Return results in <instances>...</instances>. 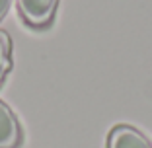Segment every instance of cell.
<instances>
[{
    "mask_svg": "<svg viewBox=\"0 0 152 148\" xmlns=\"http://www.w3.org/2000/svg\"><path fill=\"white\" fill-rule=\"evenodd\" d=\"M10 6H12V0H0V22L6 18V14H8Z\"/></svg>",
    "mask_w": 152,
    "mask_h": 148,
    "instance_id": "5",
    "label": "cell"
},
{
    "mask_svg": "<svg viewBox=\"0 0 152 148\" xmlns=\"http://www.w3.org/2000/svg\"><path fill=\"white\" fill-rule=\"evenodd\" d=\"M12 70V39L8 31L0 29V86Z\"/></svg>",
    "mask_w": 152,
    "mask_h": 148,
    "instance_id": "4",
    "label": "cell"
},
{
    "mask_svg": "<svg viewBox=\"0 0 152 148\" xmlns=\"http://www.w3.org/2000/svg\"><path fill=\"white\" fill-rule=\"evenodd\" d=\"M23 140V129L18 115L0 99V148H20Z\"/></svg>",
    "mask_w": 152,
    "mask_h": 148,
    "instance_id": "2",
    "label": "cell"
},
{
    "mask_svg": "<svg viewBox=\"0 0 152 148\" xmlns=\"http://www.w3.org/2000/svg\"><path fill=\"white\" fill-rule=\"evenodd\" d=\"M105 148H152L150 140L131 125H115L107 135Z\"/></svg>",
    "mask_w": 152,
    "mask_h": 148,
    "instance_id": "3",
    "label": "cell"
},
{
    "mask_svg": "<svg viewBox=\"0 0 152 148\" xmlns=\"http://www.w3.org/2000/svg\"><path fill=\"white\" fill-rule=\"evenodd\" d=\"M20 18L31 29H45L55 20L58 0H16Z\"/></svg>",
    "mask_w": 152,
    "mask_h": 148,
    "instance_id": "1",
    "label": "cell"
}]
</instances>
